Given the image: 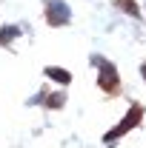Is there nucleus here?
Instances as JSON below:
<instances>
[{
	"instance_id": "obj_1",
	"label": "nucleus",
	"mask_w": 146,
	"mask_h": 148,
	"mask_svg": "<svg viewBox=\"0 0 146 148\" xmlns=\"http://www.w3.org/2000/svg\"><path fill=\"white\" fill-rule=\"evenodd\" d=\"M46 12H49V23L52 26H63L69 20V6L60 3V0H49L46 3Z\"/></svg>"
},
{
	"instance_id": "obj_2",
	"label": "nucleus",
	"mask_w": 146,
	"mask_h": 148,
	"mask_svg": "<svg viewBox=\"0 0 146 148\" xmlns=\"http://www.w3.org/2000/svg\"><path fill=\"white\" fill-rule=\"evenodd\" d=\"M138 117H140V108H138V106H135V108L129 111V117H126V120H123V123H120V125H117V128L112 131V134H106V143H109V140H115V137H120V134H126V131L132 128V125H135V123H138Z\"/></svg>"
},
{
	"instance_id": "obj_3",
	"label": "nucleus",
	"mask_w": 146,
	"mask_h": 148,
	"mask_svg": "<svg viewBox=\"0 0 146 148\" xmlns=\"http://www.w3.org/2000/svg\"><path fill=\"white\" fill-rule=\"evenodd\" d=\"M46 74H49L52 80H60V83H69V74L63 71V69H46Z\"/></svg>"
},
{
	"instance_id": "obj_4",
	"label": "nucleus",
	"mask_w": 146,
	"mask_h": 148,
	"mask_svg": "<svg viewBox=\"0 0 146 148\" xmlns=\"http://www.w3.org/2000/svg\"><path fill=\"white\" fill-rule=\"evenodd\" d=\"M15 34H17V26H12V29H6V32L0 34V46H6V43H9V40H12Z\"/></svg>"
},
{
	"instance_id": "obj_5",
	"label": "nucleus",
	"mask_w": 146,
	"mask_h": 148,
	"mask_svg": "<svg viewBox=\"0 0 146 148\" xmlns=\"http://www.w3.org/2000/svg\"><path fill=\"white\" fill-rule=\"evenodd\" d=\"M143 77H146V66H143Z\"/></svg>"
}]
</instances>
